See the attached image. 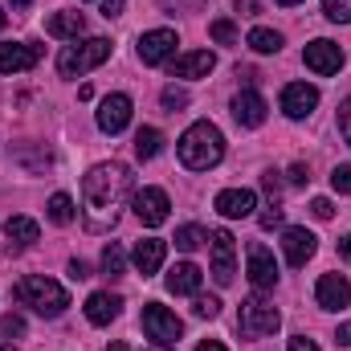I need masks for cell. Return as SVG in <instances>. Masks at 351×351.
Wrapping results in <instances>:
<instances>
[{
	"mask_svg": "<svg viewBox=\"0 0 351 351\" xmlns=\"http://www.w3.org/2000/svg\"><path fill=\"white\" fill-rule=\"evenodd\" d=\"M127 196H131V168H127V164H98V168H90L86 180H82V200H86L90 217H94V221H90L94 229L114 225Z\"/></svg>",
	"mask_w": 351,
	"mask_h": 351,
	"instance_id": "cell-1",
	"label": "cell"
},
{
	"mask_svg": "<svg viewBox=\"0 0 351 351\" xmlns=\"http://www.w3.org/2000/svg\"><path fill=\"white\" fill-rule=\"evenodd\" d=\"M221 156H225V135H221L208 119L192 123V127L180 135V160H184V168L208 172V168L221 164Z\"/></svg>",
	"mask_w": 351,
	"mask_h": 351,
	"instance_id": "cell-2",
	"label": "cell"
},
{
	"mask_svg": "<svg viewBox=\"0 0 351 351\" xmlns=\"http://www.w3.org/2000/svg\"><path fill=\"white\" fill-rule=\"evenodd\" d=\"M16 302L37 311V315H45V319H58L70 306V294H66V286H58L45 274H29V278L16 282Z\"/></svg>",
	"mask_w": 351,
	"mask_h": 351,
	"instance_id": "cell-3",
	"label": "cell"
},
{
	"mask_svg": "<svg viewBox=\"0 0 351 351\" xmlns=\"http://www.w3.org/2000/svg\"><path fill=\"white\" fill-rule=\"evenodd\" d=\"M110 58V41L106 37H90V41H78V45H66L62 58H58V70L62 78H82L86 70L102 66Z\"/></svg>",
	"mask_w": 351,
	"mask_h": 351,
	"instance_id": "cell-4",
	"label": "cell"
},
{
	"mask_svg": "<svg viewBox=\"0 0 351 351\" xmlns=\"http://www.w3.org/2000/svg\"><path fill=\"white\" fill-rule=\"evenodd\" d=\"M237 327H241V335L262 339V335H274V331L282 327V315H278V306H274V302H265L262 294H254V298H245V302H241Z\"/></svg>",
	"mask_w": 351,
	"mask_h": 351,
	"instance_id": "cell-5",
	"label": "cell"
},
{
	"mask_svg": "<svg viewBox=\"0 0 351 351\" xmlns=\"http://www.w3.org/2000/svg\"><path fill=\"white\" fill-rule=\"evenodd\" d=\"M143 331H147V339H156V343H164V348H172L176 339L184 335V323L176 319L168 306H160V302H147L143 306Z\"/></svg>",
	"mask_w": 351,
	"mask_h": 351,
	"instance_id": "cell-6",
	"label": "cell"
},
{
	"mask_svg": "<svg viewBox=\"0 0 351 351\" xmlns=\"http://www.w3.org/2000/svg\"><path fill=\"white\" fill-rule=\"evenodd\" d=\"M208 250H213V278H217V286H229L233 282V262H237V241H233V233L229 229H217L213 237H208Z\"/></svg>",
	"mask_w": 351,
	"mask_h": 351,
	"instance_id": "cell-7",
	"label": "cell"
},
{
	"mask_svg": "<svg viewBox=\"0 0 351 351\" xmlns=\"http://www.w3.org/2000/svg\"><path fill=\"white\" fill-rule=\"evenodd\" d=\"M168 192L164 188H139L135 192V217L147 225V229H160L164 221H168Z\"/></svg>",
	"mask_w": 351,
	"mask_h": 351,
	"instance_id": "cell-8",
	"label": "cell"
},
{
	"mask_svg": "<svg viewBox=\"0 0 351 351\" xmlns=\"http://www.w3.org/2000/svg\"><path fill=\"white\" fill-rule=\"evenodd\" d=\"M302 62H306V70H315V74H339V66H343V49L335 45V41H311L306 49H302Z\"/></svg>",
	"mask_w": 351,
	"mask_h": 351,
	"instance_id": "cell-9",
	"label": "cell"
},
{
	"mask_svg": "<svg viewBox=\"0 0 351 351\" xmlns=\"http://www.w3.org/2000/svg\"><path fill=\"white\" fill-rule=\"evenodd\" d=\"M245 258H250V282H254V290H274L278 286V262H274L269 245L254 241Z\"/></svg>",
	"mask_w": 351,
	"mask_h": 351,
	"instance_id": "cell-10",
	"label": "cell"
},
{
	"mask_svg": "<svg viewBox=\"0 0 351 351\" xmlns=\"http://www.w3.org/2000/svg\"><path fill=\"white\" fill-rule=\"evenodd\" d=\"M176 53V29H152L139 37V62L143 66H160Z\"/></svg>",
	"mask_w": 351,
	"mask_h": 351,
	"instance_id": "cell-11",
	"label": "cell"
},
{
	"mask_svg": "<svg viewBox=\"0 0 351 351\" xmlns=\"http://www.w3.org/2000/svg\"><path fill=\"white\" fill-rule=\"evenodd\" d=\"M37 58H41L37 45H29V41H4L0 45V74H25V70L37 66Z\"/></svg>",
	"mask_w": 351,
	"mask_h": 351,
	"instance_id": "cell-12",
	"label": "cell"
},
{
	"mask_svg": "<svg viewBox=\"0 0 351 351\" xmlns=\"http://www.w3.org/2000/svg\"><path fill=\"white\" fill-rule=\"evenodd\" d=\"M127 123H131V98L127 94H106L102 106H98V127L106 135H119Z\"/></svg>",
	"mask_w": 351,
	"mask_h": 351,
	"instance_id": "cell-13",
	"label": "cell"
},
{
	"mask_svg": "<svg viewBox=\"0 0 351 351\" xmlns=\"http://www.w3.org/2000/svg\"><path fill=\"white\" fill-rule=\"evenodd\" d=\"M315 298L323 311H343V306H351V282L339 274H323L315 286Z\"/></svg>",
	"mask_w": 351,
	"mask_h": 351,
	"instance_id": "cell-14",
	"label": "cell"
},
{
	"mask_svg": "<svg viewBox=\"0 0 351 351\" xmlns=\"http://www.w3.org/2000/svg\"><path fill=\"white\" fill-rule=\"evenodd\" d=\"M254 208H258V196L250 188H225L217 196V213L229 221H245V217H254Z\"/></svg>",
	"mask_w": 351,
	"mask_h": 351,
	"instance_id": "cell-15",
	"label": "cell"
},
{
	"mask_svg": "<svg viewBox=\"0 0 351 351\" xmlns=\"http://www.w3.org/2000/svg\"><path fill=\"white\" fill-rule=\"evenodd\" d=\"M282 254H286V262L294 265V269H302L315 258V233L311 229H286L282 233Z\"/></svg>",
	"mask_w": 351,
	"mask_h": 351,
	"instance_id": "cell-16",
	"label": "cell"
},
{
	"mask_svg": "<svg viewBox=\"0 0 351 351\" xmlns=\"http://www.w3.org/2000/svg\"><path fill=\"white\" fill-rule=\"evenodd\" d=\"M315 106H319V90L315 86H306V82H290V86L282 90V110H286L290 119H306Z\"/></svg>",
	"mask_w": 351,
	"mask_h": 351,
	"instance_id": "cell-17",
	"label": "cell"
},
{
	"mask_svg": "<svg viewBox=\"0 0 351 351\" xmlns=\"http://www.w3.org/2000/svg\"><path fill=\"white\" fill-rule=\"evenodd\" d=\"M233 119H237L241 127H262L265 123V98L258 90H241V94L233 98Z\"/></svg>",
	"mask_w": 351,
	"mask_h": 351,
	"instance_id": "cell-18",
	"label": "cell"
},
{
	"mask_svg": "<svg viewBox=\"0 0 351 351\" xmlns=\"http://www.w3.org/2000/svg\"><path fill=\"white\" fill-rule=\"evenodd\" d=\"M164 254H168V241H160V237H143V241H135V269L143 274V278H152L160 265H164Z\"/></svg>",
	"mask_w": 351,
	"mask_h": 351,
	"instance_id": "cell-19",
	"label": "cell"
},
{
	"mask_svg": "<svg viewBox=\"0 0 351 351\" xmlns=\"http://www.w3.org/2000/svg\"><path fill=\"white\" fill-rule=\"evenodd\" d=\"M119 311H123V298L110 294V290H98V294L86 298V319L94 327H106L110 319H119Z\"/></svg>",
	"mask_w": 351,
	"mask_h": 351,
	"instance_id": "cell-20",
	"label": "cell"
},
{
	"mask_svg": "<svg viewBox=\"0 0 351 351\" xmlns=\"http://www.w3.org/2000/svg\"><path fill=\"white\" fill-rule=\"evenodd\" d=\"M217 66V58L208 49H196V53H184L172 62V78H208Z\"/></svg>",
	"mask_w": 351,
	"mask_h": 351,
	"instance_id": "cell-21",
	"label": "cell"
},
{
	"mask_svg": "<svg viewBox=\"0 0 351 351\" xmlns=\"http://www.w3.org/2000/svg\"><path fill=\"white\" fill-rule=\"evenodd\" d=\"M82 29H86V16L74 12V8H62L45 21V33H53V37H78Z\"/></svg>",
	"mask_w": 351,
	"mask_h": 351,
	"instance_id": "cell-22",
	"label": "cell"
},
{
	"mask_svg": "<svg viewBox=\"0 0 351 351\" xmlns=\"http://www.w3.org/2000/svg\"><path fill=\"white\" fill-rule=\"evenodd\" d=\"M4 233H8V241H12L16 250H29V245L41 237V229H37L33 217H8V221H4Z\"/></svg>",
	"mask_w": 351,
	"mask_h": 351,
	"instance_id": "cell-23",
	"label": "cell"
},
{
	"mask_svg": "<svg viewBox=\"0 0 351 351\" xmlns=\"http://www.w3.org/2000/svg\"><path fill=\"white\" fill-rule=\"evenodd\" d=\"M200 278H204L200 265L180 262L172 274H168V290H172V294H196V290H200Z\"/></svg>",
	"mask_w": 351,
	"mask_h": 351,
	"instance_id": "cell-24",
	"label": "cell"
},
{
	"mask_svg": "<svg viewBox=\"0 0 351 351\" xmlns=\"http://www.w3.org/2000/svg\"><path fill=\"white\" fill-rule=\"evenodd\" d=\"M160 152H164V135H160L156 127H143V131L135 135V156H139V160H156Z\"/></svg>",
	"mask_w": 351,
	"mask_h": 351,
	"instance_id": "cell-25",
	"label": "cell"
},
{
	"mask_svg": "<svg viewBox=\"0 0 351 351\" xmlns=\"http://www.w3.org/2000/svg\"><path fill=\"white\" fill-rule=\"evenodd\" d=\"M45 213H49L53 225H70V221H74V200H70L66 192H53L49 204H45Z\"/></svg>",
	"mask_w": 351,
	"mask_h": 351,
	"instance_id": "cell-26",
	"label": "cell"
},
{
	"mask_svg": "<svg viewBox=\"0 0 351 351\" xmlns=\"http://www.w3.org/2000/svg\"><path fill=\"white\" fill-rule=\"evenodd\" d=\"M250 49H254V53H278V49H282V33H274V29H254V33H250Z\"/></svg>",
	"mask_w": 351,
	"mask_h": 351,
	"instance_id": "cell-27",
	"label": "cell"
},
{
	"mask_svg": "<svg viewBox=\"0 0 351 351\" xmlns=\"http://www.w3.org/2000/svg\"><path fill=\"white\" fill-rule=\"evenodd\" d=\"M200 245H204V229H200V225H184V229H176V250L196 254Z\"/></svg>",
	"mask_w": 351,
	"mask_h": 351,
	"instance_id": "cell-28",
	"label": "cell"
},
{
	"mask_svg": "<svg viewBox=\"0 0 351 351\" xmlns=\"http://www.w3.org/2000/svg\"><path fill=\"white\" fill-rule=\"evenodd\" d=\"M123 262H127V258H123V250L110 241V245L102 250V274H106V278H123Z\"/></svg>",
	"mask_w": 351,
	"mask_h": 351,
	"instance_id": "cell-29",
	"label": "cell"
},
{
	"mask_svg": "<svg viewBox=\"0 0 351 351\" xmlns=\"http://www.w3.org/2000/svg\"><path fill=\"white\" fill-rule=\"evenodd\" d=\"M208 37L221 41V45H233V41H237V25H233V21H213V25H208Z\"/></svg>",
	"mask_w": 351,
	"mask_h": 351,
	"instance_id": "cell-30",
	"label": "cell"
},
{
	"mask_svg": "<svg viewBox=\"0 0 351 351\" xmlns=\"http://www.w3.org/2000/svg\"><path fill=\"white\" fill-rule=\"evenodd\" d=\"M323 12H327V21L348 25L351 21V0H323Z\"/></svg>",
	"mask_w": 351,
	"mask_h": 351,
	"instance_id": "cell-31",
	"label": "cell"
},
{
	"mask_svg": "<svg viewBox=\"0 0 351 351\" xmlns=\"http://www.w3.org/2000/svg\"><path fill=\"white\" fill-rule=\"evenodd\" d=\"M192 311H196L200 319H217V315H221V302H217L213 294H196V306H192Z\"/></svg>",
	"mask_w": 351,
	"mask_h": 351,
	"instance_id": "cell-32",
	"label": "cell"
},
{
	"mask_svg": "<svg viewBox=\"0 0 351 351\" xmlns=\"http://www.w3.org/2000/svg\"><path fill=\"white\" fill-rule=\"evenodd\" d=\"M331 188H335V192H351V164H339V168L331 172Z\"/></svg>",
	"mask_w": 351,
	"mask_h": 351,
	"instance_id": "cell-33",
	"label": "cell"
},
{
	"mask_svg": "<svg viewBox=\"0 0 351 351\" xmlns=\"http://www.w3.org/2000/svg\"><path fill=\"white\" fill-rule=\"evenodd\" d=\"M164 106H168V110H180V106H188V90L168 86V90H164Z\"/></svg>",
	"mask_w": 351,
	"mask_h": 351,
	"instance_id": "cell-34",
	"label": "cell"
},
{
	"mask_svg": "<svg viewBox=\"0 0 351 351\" xmlns=\"http://www.w3.org/2000/svg\"><path fill=\"white\" fill-rule=\"evenodd\" d=\"M311 213H315L319 221H331V217H335V208H331L327 196H315V200H311Z\"/></svg>",
	"mask_w": 351,
	"mask_h": 351,
	"instance_id": "cell-35",
	"label": "cell"
},
{
	"mask_svg": "<svg viewBox=\"0 0 351 351\" xmlns=\"http://www.w3.org/2000/svg\"><path fill=\"white\" fill-rule=\"evenodd\" d=\"M258 225H262V229H278V225H282V208H278V204H269L262 217H258Z\"/></svg>",
	"mask_w": 351,
	"mask_h": 351,
	"instance_id": "cell-36",
	"label": "cell"
},
{
	"mask_svg": "<svg viewBox=\"0 0 351 351\" xmlns=\"http://www.w3.org/2000/svg\"><path fill=\"white\" fill-rule=\"evenodd\" d=\"M0 327H4V335H25V319L21 315H4Z\"/></svg>",
	"mask_w": 351,
	"mask_h": 351,
	"instance_id": "cell-37",
	"label": "cell"
},
{
	"mask_svg": "<svg viewBox=\"0 0 351 351\" xmlns=\"http://www.w3.org/2000/svg\"><path fill=\"white\" fill-rule=\"evenodd\" d=\"M339 131H343V139L351 143V98L343 102V110H339Z\"/></svg>",
	"mask_w": 351,
	"mask_h": 351,
	"instance_id": "cell-38",
	"label": "cell"
},
{
	"mask_svg": "<svg viewBox=\"0 0 351 351\" xmlns=\"http://www.w3.org/2000/svg\"><path fill=\"white\" fill-rule=\"evenodd\" d=\"M262 188L269 192V200H274V196L282 192V180H278V172H265V176H262Z\"/></svg>",
	"mask_w": 351,
	"mask_h": 351,
	"instance_id": "cell-39",
	"label": "cell"
},
{
	"mask_svg": "<svg viewBox=\"0 0 351 351\" xmlns=\"http://www.w3.org/2000/svg\"><path fill=\"white\" fill-rule=\"evenodd\" d=\"M290 351H319V343L306 339V335H294V339H290Z\"/></svg>",
	"mask_w": 351,
	"mask_h": 351,
	"instance_id": "cell-40",
	"label": "cell"
},
{
	"mask_svg": "<svg viewBox=\"0 0 351 351\" xmlns=\"http://www.w3.org/2000/svg\"><path fill=\"white\" fill-rule=\"evenodd\" d=\"M306 180H311L306 164H294V168H290V184H294V188H298V184H306Z\"/></svg>",
	"mask_w": 351,
	"mask_h": 351,
	"instance_id": "cell-41",
	"label": "cell"
},
{
	"mask_svg": "<svg viewBox=\"0 0 351 351\" xmlns=\"http://www.w3.org/2000/svg\"><path fill=\"white\" fill-rule=\"evenodd\" d=\"M70 278H74V282H86V278H90V265L86 262H70Z\"/></svg>",
	"mask_w": 351,
	"mask_h": 351,
	"instance_id": "cell-42",
	"label": "cell"
},
{
	"mask_svg": "<svg viewBox=\"0 0 351 351\" xmlns=\"http://www.w3.org/2000/svg\"><path fill=\"white\" fill-rule=\"evenodd\" d=\"M164 4H168V8H184V12H196L204 0H164Z\"/></svg>",
	"mask_w": 351,
	"mask_h": 351,
	"instance_id": "cell-43",
	"label": "cell"
},
{
	"mask_svg": "<svg viewBox=\"0 0 351 351\" xmlns=\"http://www.w3.org/2000/svg\"><path fill=\"white\" fill-rule=\"evenodd\" d=\"M123 12V0H102V16L110 21V16H119Z\"/></svg>",
	"mask_w": 351,
	"mask_h": 351,
	"instance_id": "cell-44",
	"label": "cell"
},
{
	"mask_svg": "<svg viewBox=\"0 0 351 351\" xmlns=\"http://www.w3.org/2000/svg\"><path fill=\"white\" fill-rule=\"evenodd\" d=\"M335 343H339V348H351V323H343V327L335 331Z\"/></svg>",
	"mask_w": 351,
	"mask_h": 351,
	"instance_id": "cell-45",
	"label": "cell"
},
{
	"mask_svg": "<svg viewBox=\"0 0 351 351\" xmlns=\"http://www.w3.org/2000/svg\"><path fill=\"white\" fill-rule=\"evenodd\" d=\"M196 351H229V348H225L221 339H204V343H200V348H196Z\"/></svg>",
	"mask_w": 351,
	"mask_h": 351,
	"instance_id": "cell-46",
	"label": "cell"
},
{
	"mask_svg": "<svg viewBox=\"0 0 351 351\" xmlns=\"http://www.w3.org/2000/svg\"><path fill=\"white\" fill-rule=\"evenodd\" d=\"M339 254L351 262V233H348V237H339Z\"/></svg>",
	"mask_w": 351,
	"mask_h": 351,
	"instance_id": "cell-47",
	"label": "cell"
},
{
	"mask_svg": "<svg viewBox=\"0 0 351 351\" xmlns=\"http://www.w3.org/2000/svg\"><path fill=\"white\" fill-rule=\"evenodd\" d=\"M237 8H245V12H254V8H258V0H237Z\"/></svg>",
	"mask_w": 351,
	"mask_h": 351,
	"instance_id": "cell-48",
	"label": "cell"
},
{
	"mask_svg": "<svg viewBox=\"0 0 351 351\" xmlns=\"http://www.w3.org/2000/svg\"><path fill=\"white\" fill-rule=\"evenodd\" d=\"M106 351H131V348H127V343H110Z\"/></svg>",
	"mask_w": 351,
	"mask_h": 351,
	"instance_id": "cell-49",
	"label": "cell"
},
{
	"mask_svg": "<svg viewBox=\"0 0 351 351\" xmlns=\"http://www.w3.org/2000/svg\"><path fill=\"white\" fill-rule=\"evenodd\" d=\"M8 4H12V8H25V4H29V0H8Z\"/></svg>",
	"mask_w": 351,
	"mask_h": 351,
	"instance_id": "cell-50",
	"label": "cell"
},
{
	"mask_svg": "<svg viewBox=\"0 0 351 351\" xmlns=\"http://www.w3.org/2000/svg\"><path fill=\"white\" fill-rule=\"evenodd\" d=\"M0 351H16V348H12V343H4V339H0Z\"/></svg>",
	"mask_w": 351,
	"mask_h": 351,
	"instance_id": "cell-51",
	"label": "cell"
},
{
	"mask_svg": "<svg viewBox=\"0 0 351 351\" xmlns=\"http://www.w3.org/2000/svg\"><path fill=\"white\" fill-rule=\"evenodd\" d=\"M152 351H172V348H164V343H160V348H152Z\"/></svg>",
	"mask_w": 351,
	"mask_h": 351,
	"instance_id": "cell-52",
	"label": "cell"
},
{
	"mask_svg": "<svg viewBox=\"0 0 351 351\" xmlns=\"http://www.w3.org/2000/svg\"><path fill=\"white\" fill-rule=\"evenodd\" d=\"M4 21H8V16H4V12H0V29H4Z\"/></svg>",
	"mask_w": 351,
	"mask_h": 351,
	"instance_id": "cell-53",
	"label": "cell"
},
{
	"mask_svg": "<svg viewBox=\"0 0 351 351\" xmlns=\"http://www.w3.org/2000/svg\"><path fill=\"white\" fill-rule=\"evenodd\" d=\"M278 4H298V0H278Z\"/></svg>",
	"mask_w": 351,
	"mask_h": 351,
	"instance_id": "cell-54",
	"label": "cell"
}]
</instances>
